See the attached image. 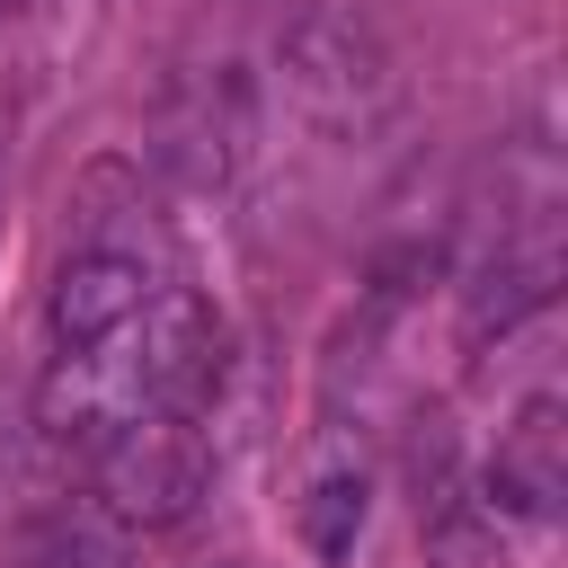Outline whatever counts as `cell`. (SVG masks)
Returning a JSON list of instances; mask_svg holds the SVG:
<instances>
[{
    "label": "cell",
    "instance_id": "6da1fadb",
    "mask_svg": "<svg viewBox=\"0 0 568 568\" xmlns=\"http://www.w3.org/2000/svg\"><path fill=\"white\" fill-rule=\"evenodd\" d=\"M275 71H284V98L320 124V133H373L399 98V62H390V36L364 0H311L293 9V27L275 36Z\"/></svg>",
    "mask_w": 568,
    "mask_h": 568
},
{
    "label": "cell",
    "instance_id": "7a4b0ae2",
    "mask_svg": "<svg viewBox=\"0 0 568 568\" xmlns=\"http://www.w3.org/2000/svg\"><path fill=\"white\" fill-rule=\"evenodd\" d=\"M98 506L124 532H169L213 497V435L195 417H133L89 453Z\"/></svg>",
    "mask_w": 568,
    "mask_h": 568
},
{
    "label": "cell",
    "instance_id": "3957f363",
    "mask_svg": "<svg viewBox=\"0 0 568 568\" xmlns=\"http://www.w3.org/2000/svg\"><path fill=\"white\" fill-rule=\"evenodd\" d=\"M151 151L195 195L231 186L240 178V151H248V89H240V71H186L160 98V142Z\"/></svg>",
    "mask_w": 568,
    "mask_h": 568
},
{
    "label": "cell",
    "instance_id": "277c9868",
    "mask_svg": "<svg viewBox=\"0 0 568 568\" xmlns=\"http://www.w3.org/2000/svg\"><path fill=\"white\" fill-rule=\"evenodd\" d=\"M559 231H550V213H532V222H515L479 266H470V284H462V337L470 346H488V337H506V328H524L532 311H550V293H559Z\"/></svg>",
    "mask_w": 568,
    "mask_h": 568
},
{
    "label": "cell",
    "instance_id": "5b68a950",
    "mask_svg": "<svg viewBox=\"0 0 568 568\" xmlns=\"http://www.w3.org/2000/svg\"><path fill=\"white\" fill-rule=\"evenodd\" d=\"M479 488L506 515H532V524L559 515V497H568V408H559V390H532L515 408V426L497 435V462H488Z\"/></svg>",
    "mask_w": 568,
    "mask_h": 568
},
{
    "label": "cell",
    "instance_id": "8992f818",
    "mask_svg": "<svg viewBox=\"0 0 568 568\" xmlns=\"http://www.w3.org/2000/svg\"><path fill=\"white\" fill-rule=\"evenodd\" d=\"M364 506H373V479H364V462L328 444V453L311 462V488H302V506H293V515H302V541H311L320 559H346V550L364 541Z\"/></svg>",
    "mask_w": 568,
    "mask_h": 568
},
{
    "label": "cell",
    "instance_id": "52a82bcc",
    "mask_svg": "<svg viewBox=\"0 0 568 568\" xmlns=\"http://www.w3.org/2000/svg\"><path fill=\"white\" fill-rule=\"evenodd\" d=\"M426 568H506V532H497V506L444 488L426 506Z\"/></svg>",
    "mask_w": 568,
    "mask_h": 568
},
{
    "label": "cell",
    "instance_id": "ba28073f",
    "mask_svg": "<svg viewBox=\"0 0 568 568\" xmlns=\"http://www.w3.org/2000/svg\"><path fill=\"white\" fill-rule=\"evenodd\" d=\"M18 9H44V0H0V18H18Z\"/></svg>",
    "mask_w": 568,
    "mask_h": 568
}]
</instances>
